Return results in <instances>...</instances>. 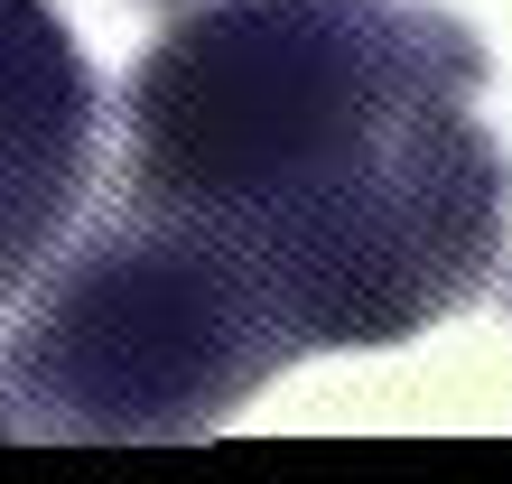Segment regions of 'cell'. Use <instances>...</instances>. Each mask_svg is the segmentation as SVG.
Instances as JSON below:
<instances>
[{
  "label": "cell",
  "mask_w": 512,
  "mask_h": 484,
  "mask_svg": "<svg viewBox=\"0 0 512 484\" xmlns=\"http://www.w3.org/2000/svg\"><path fill=\"white\" fill-rule=\"evenodd\" d=\"M485 47L419 0H205L122 103L131 205L215 233L298 354L401 345L494 289L512 159Z\"/></svg>",
  "instance_id": "obj_1"
},
{
  "label": "cell",
  "mask_w": 512,
  "mask_h": 484,
  "mask_svg": "<svg viewBox=\"0 0 512 484\" xmlns=\"http://www.w3.org/2000/svg\"><path fill=\"white\" fill-rule=\"evenodd\" d=\"M298 345L215 233L131 205L47 270L10 336V391L28 429L149 447L224 429Z\"/></svg>",
  "instance_id": "obj_2"
},
{
  "label": "cell",
  "mask_w": 512,
  "mask_h": 484,
  "mask_svg": "<svg viewBox=\"0 0 512 484\" xmlns=\"http://www.w3.org/2000/svg\"><path fill=\"white\" fill-rule=\"evenodd\" d=\"M94 66L47 0H0V298L47 270L94 187Z\"/></svg>",
  "instance_id": "obj_3"
},
{
  "label": "cell",
  "mask_w": 512,
  "mask_h": 484,
  "mask_svg": "<svg viewBox=\"0 0 512 484\" xmlns=\"http://www.w3.org/2000/svg\"><path fill=\"white\" fill-rule=\"evenodd\" d=\"M159 10H196V0H159Z\"/></svg>",
  "instance_id": "obj_4"
}]
</instances>
